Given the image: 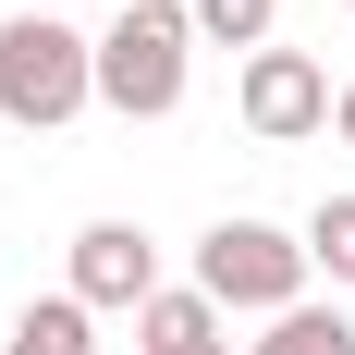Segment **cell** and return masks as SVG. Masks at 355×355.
<instances>
[{"label": "cell", "mask_w": 355, "mask_h": 355, "mask_svg": "<svg viewBox=\"0 0 355 355\" xmlns=\"http://www.w3.org/2000/svg\"><path fill=\"white\" fill-rule=\"evenodd\" d=\"M245 355H355V319H343V294H306V306H282V319H257Z\"/></svg>", "instance_id": "7"}, {"label": "cell", "mask_w": 355, "mask_h": 355, "mask_svg": "<svg viewBox=\"0 0 355 355\" xmlns=\"http://www.w3.org/2000/svg\"><path fill=\"white\" fill-rule=\"evenodd\" d=\"M0 355H98V319L73 306V294H37L25 319H12V343Z\"/></svg>", "instance_id": "9"}, {"label": "cell", "mask_w": 355, "mask_h": 355, "mask_svg": "<svg viewBox=\"0 0 355 355\" xmlns=\"http://www.w3.org/2000/svg\"><path fill=\"white\" fill-rule=\"evenodd\" d=\"M306 270H319L331 294H355V196H319V209H306Z\"/></svg>", "instance_id": "10"}, {"label": "cell", "mask_w": 355, "mask_h": 355, "mask_svg": "<svg viewBox=\"0 0 355 355\" xmlns=\"http://www.w3.org/2000/svg\"><path fill=\"white\" fill-rule=\"evenodd\" d=\"M306 233H282V220H209L196 233V294H209L220 319H282V306H306Z\"/></svg>", "instance_id": "3"}, {"label": "cell", "mask_w": 355, "mask_h": 355, "mask_svg": "<svg viewBox=\"0 0 355 355\" xmlns=\"http://www.w3.org/2000/svg\"><path fill=\"white\" fill-rule=\"evenodd\" d=\"M331 123H343V147H355V73H343V98H331Z\"/></svg>", "instance_id": "11"}, {"label": "cell", "mask_w": 355, "mask_h": 355, "mask_svg": "<svg viewBox=\"0 0 355 355\" xmlns=\"http://www.w3.org/2000/svg\"><path fill=\"white\" fill-rule=\"evenodd\" d=\"M135 343H147V355H233V319H220L196 282H159V294L135 306Z\"/></svg>", "instance_id": "6"}, {"label": "cell", "mask_w": 355, "mask_h": 355, "mask_svg": "<svg viewBox=\"0 0 355 355\" xmlns=\"http://www.w3.org/2000/svg\"><path fill=\"white\" fill-rule=\"evenodd\" d=\"M184 86H196V25H184V0H123L110 37H98V110L172 123Z\"/></svg>", "instance_id": "2"}, {"label": "cell", "mask_w": 355, "mask_h": 355, "mask_svg": "<svg viewBox=\"0 0 355 355\" xmlns=\"http://www.w3.org/2000/svg\"><path fill=\"white\" fill-rule=\"evenodd\" d=\"M62 294L86 319H135L147 294H159V245H147V220H86L62 257Z\"/></svg>", "instance_id": "5"}, {"label": "cell", "mask_w": 355, "mask_h": 355, "mask_svg": "<svg viewBox=\"0 0 355 355\" xmlns=\"http://www.w3.org/2000/svg\"><path fill=\"white\" fill-rule=\"evenodd\" d=\"M184 25H196V49H282V0H184Z\"/></svg>", "instance_id": "8"}, {"label": "cell", "mask_w": 355, "mask_h": 355, "mask_svg": "<svg viewBox=\"0 0 355 355\" xmlns=\"http://www.w3.org/2000/svg\"><path fill=\"white\" fill-rule=\"evenodd\" d=\"M73 110H98V37H73L62 12H0V123L62 135Z\"/></svg>", "instance_id": "1"}, {"label": "cell", "mask_w": 355, "mask_h": 355, "mask_svg": "<svg viewBox=\"0 0 355 355\" xmlns=\"http://www.w3.org/2000/svg\"><path fill=\"white\" fill-rule=\"evenodd\" d=\"M343 12H355V0H343Z\"/></svg>", "instance_id": "12"}, {"label": "cell", "mask_w": 355, "mask_h": 355, "mask_svg": "<svg viewBox=\"0 0 355 355\" xmlns=\"http://www.w3.org/2000/svg\"><path fill=\"white\" fill-rule=\"evenodd\" d=\"M331 62L319 49H257L245 73H233V123H245L257 147H306V135H331Z\"/></svg>", "instance_id": "4"}]
</instances>
